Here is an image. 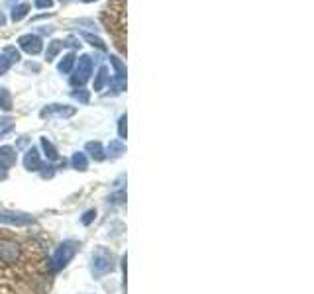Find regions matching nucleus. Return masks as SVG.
Wrapping results in <instances>:
<instances>
[{
	"mask_svg": "<svg viewBox=\"0 0 314 294\" xmlns=\"http://www.w3.org/2000/svg\"><path fill=\"white\" fill-rule=\"evenodd\" d=\"M75 251H77V243L75 241H63L57 251L53 253V259H51V269L59 271L63 267H67V263L75 257Z\"/></svg>",
	"mask_w": 314,
	"mask_h": 294,
	"instance_id": "f257e3e1",
	"label": "nucleus"
},
{
	"mask_svg": "<svg viewBox=\"0 0 314 294\" xmlns=\"http://www.w3.org/2000/svg\"><path fill=\"white\" fill-rule=\"evenodd\" d=\"M112 269H114L112 253L108 249H104V247L94 251V255H92V272H94V277H102V275L110 272Z\"/></svg>",
	"mask_w": 314,
	"mask_h": 294,
	"instance_id": "f03ea898",
	"label": "nucleus"
},
{
	"mask_svg": "<svg viewBox=\"0 0 314 294\" xmlns=\"http://www.w3.org/2000/svg\"><path fill=\"white\" fill-rule=\"evenodd\" d=\"M90 75H92V59H90L89 55H83V57L78 59L75 75L71 76V85L81 87V85H85V83L89 81Z\"/></svg>",
	"mask_w": 314,
	"mask_h": 294,
	"instance_id": "7ed1b4c3",
	"label": "nucleus"
},
{
	"mask_svg": "<svg viewBox=\"0 0 314 294\" xmlns=\"http://www.w3.org/2000/svg\"><path fill=\"white\" fill-rule=\"evenodd\" d=\"M18 44L22 47V51L30 55H37L42 49H44V42H42V37L40 35H35V33H26V35H20L18 37Z\"/></svg>",
	"mask_w": 314,
	"mask_h": 294,
	"instance_id": "20e7f679",
	"label": "nucleus"
},
{
	"mask_svg": "<svg viewBox=\"0 0 314 294\" xmlns=\"http://www.w3.org/2000/svg\"><path fill=\"white\" fill-rule=\"evenodd\" d=\"M0 222L2 224H10V226H28L32 224V216L22 214V212H0Z\"/></svg>",
	"mask_w": 314,
	"mask_h": 294,
	"instance_id": "39448f33",
	"label": "nucleus"
},
{
	"mask_svg": "<svg viewBox=\"0 0 314 294\" xmlns=\"http://www.w3.org/2000/svg\"><path fill=\"white\" fill-rule=\"evenodd\" d=\"M75 114V108H71V106H63V104H51V106H47V108L42 110V116H63V118H69V116H73Z\"/></svg>",
	"mask_w": 314,
	"mask_h": 294,
	"instance_id": "423d86ee",
	"label": "nucleus"
},
{
	"mask_svg": "<svg viewBox=\"0 0 314 294\" xmlns=\"http://www.w3.org/2000/svg\"><path fill=\"white\" fill-rule=\"evenodd\" d=\"M24 167H26L28 171H40V169L44 167V165H42V159H40V153H37L35 147L28 149L26 157H24Z\"/></svg>",
	"mask_w": 314,
	"mask_h": 294,
	"instance_id": "0eeeda50",
	"label": "nucleus"
},
{
	"mask_svg": "<svg viewBox=\"0 0 314 294\" xmlns=\"http://www.w3.org/2000/svg\"><path fill=\"white\" fill-rule=\"evenodd\" d=\"M0 163L4 165V167H12V165L16 163V153H14L12 147H8V145L0 147Z\"/></svg>",
	"mask_w": 314,
	"mask_h": 294,
	"instance_id": "6e6552de",
	"label": "nucleus"
},
{
	"mask_svg": "<svg viewBox=\"0 0 314 294\" xmlns=\"http://www.w3.org/2000/svg\"><path fill=\"white\" fill-rule=\"evenodd\" d=\"M87 151L90 153V157L94 159V161H104V149H102V145L99 142H89L87 143Z\"/></svg>",
	"mask_w": 314,
	"mask_h": 294,
	"instance_id": "1a4fd4ad",
	"label": "nucleus"
},
{
	"mask_svg": "<svg viewBox=\"0 0 314 294\" xmlns=\"http://www.w3.org/2000/svg\"><path fill=\"white\" fill-rule=\"evenodd\" d=\"M61 49H63V42H61V40H53V42H49L47 51H45V59H47V61H53Z\"/></svg>",
	"mask_w": 314,
	"mask_h": 294,
	"instance_id": "9d476101",
	"label": "nucleus"
},
{
	"mask_svg": "<svg viewBox=\"0 0 314 294\" xmlns=\"http://www.w3.org/2000/svg\"><path fill=\"white\" fill-rule=\"evenodd\" d=\"M73 65H75V53H67L63 59H61V63L57 65V69H59V73L69 75V73H71V69H73Z\"/></svg>",
	"mask_w": 314,
	"mask_h": 294,
	"instance_id": "9b49d317",
	"label": "nucleus"
},
{
	"mask_svg": "<svg viewBox=\"0 0 314 294\" xmlns=\"http://www.w3.org/2000/svg\"><path fill=\"white\" fill-rule=\"evenodd\" d=\"M28 12H30V4H28V2H22V4L14 6V10H12V20H14V22H20V20H24V18L28 16Z\"/></svg>",
	"mask_w": 314,
	"mask_h": 294,
	"instance_id": "f8f14e48",
	"label": "nucleus"
},
{
	"mask_svg": "<svg viewBox=\"0 0 314 294\" xmlns=\"http://www.w3.org/2000/svg\"><path fill=\"white\" fill-rule=\"evenodd\" d=\"M110 63H112L114 69H116V81L126 83V65H124L118 57H114V55H110Z\"/></svg>",
	"mask_w": 314,
	"mask_h": 294,
	"instance_id": "ddd939ff",
	"label": "nucleus"
},
{
	"mask_svg": "<svg viewBox=\"0 0 314 294\" xmlns=\"http://www.w3.org/2000/svg\"><path fill=\"white\" fill-rule=\"evenodd\" d=\"M71 165H73V169H77V171H87L89 161H87L85 153H75V155L71 157Z\"/></svg>",
	"mask_w": 314,
	"mask_h": 294,
	"instance_id": "4468645a",
	"label": "nucleus"
},
{
	"mask_svg": "<svg viewBox=\"0 0 314 294\" xmlns=\"http://www.w3.org/2000/svg\"><path fill=\"white\" fill-rule=\"evenodd\" d=\"M106 83H108V69H106V67H101V69H99V75L94 79V90H96V92L102 90Z\"/></svg>",
	"mask_w": 314,
	"mask_h": 294,
	"instance_id": "2eb2a0df",
	"label": "nucleus"
},
{
	"mask_svg": "<svg viewBox=\"0 0 314 294\" xmlns=\"http://www.w3.org/2000/svg\"><path fill=\"white\" fill-rule=\"evenodd\" d=\"M42 147H44V151H45V155H47V159H51V161L59 159V153H57V149L53 147V143L49 142L47 138H42Z\"/></svg>",
	"mask_w": 314,
	"mask_h": 294,
	"instance_id": "dca6fc26",
	"label": "nucleus"
},
{
	"mask_svg": "<svg viewBox=\"0 0 314 294\" xmlns=\"http://www.w3.org/2000/svg\"><path fill=\"white\" fill-rule=\"evenodd\" d=\"M81 35H83L92 47H96V49H101V51H106V44L102 42L101 37H96V35H92V33H89V32H83Z\"/></svg>",
	"mask_w": 314,
	"mask_h": 294,
	"instance_id": "f3484780",
	"label": "nucleus"
},
{
	"mask_svg": "<svg viewBox=\"0 0 314 294\" xmlns=\"http://www.w3.org/2000/svg\"><path fill=\"white\" fill-rule=\"evenodd\" d=\"M0 106L4 110H10L12 108V96H10V92L6 90V88H2L0 87Z\"/></svg>",
	"mask_w": 314,
	"mask_h": 294,
	"instance_id": "a211bd4d",
	"label": "nucleus"
},
{
	"mask_svg": "<svg viewBox=\"0 0 314 294\" xmlns=\"http://www.w3.org/2000/svg\"><path fill=\"white\" fill-rule=\"evenodd\" d=\"M2 55H4L10 63H18V61H20V51H18L16 47H12V45L10 47H6V49L2 51Z\"/></svg>",
	"mask_w": 314,
	"mask_h": 294,
	"instance_id": "6ab92c4d",
	"label": "nucleus"
},
{
	"mask_svg": "<svg viewBox=\"0 0 314 294\" xmlns=\"http://www.w3.org/2000/svg\"><path fill=\"white\" fill-rule=\"evenodd\" d=\"M124 153V143L122 142H110L108 145V155H112V157H120Z\"/></svg>",
	"mask_w": 314,
	"mask_h": 294,
	"instance_id": "aec40b11",
	"label": "nucleus"
},
{
	"mask_svg": "<svg viewBox=\"0 0 314 294\" xmlns=\"http://www.w3.org/2000/svg\"><path fill=\"white\" fill-rule=\"evenodd\" d=\"M73 98H75V100H78L81 104H89L90 94H89V90H85V88H77V90L73 92Z\"/></svg>",
	"mask_w": 314,
	"mask_h": 294,
	"instance_id": "412c9836",
	"label": "nucleus"
},
{
	"mask_svg": "<svg viewBox=\"0 0 314 294\" xmlns=\"http://www.w3.org/2000/svg\"><path fill=\"white\" fill-rule=\"evenodd\" d=\"M12 128H14V122H12L10 118H2V120H0V138L6 135Z\"/></svg>",
	"mask_w": 314,
	"mask_h": 294,
	"instance_id": "4be33fe9",
	"label": "nucleus"
},
{
	"mask_svg": "<svg viewBox=\"0 0 314 294\" xmlns=\"http://www.w3.org/2000/svg\"><path fill=\"white\" fill-rule=\"evenodd\" d=\"M126 122H128L126 116H122L120 122H118V133H120V140H126V133H128V126H126Z\"/></svg>",
	"mask_w": 314,
	"mask_h": 294,
	"instance_id": "5701e85b",
	"label": "nucleus"
},
{
	"mask_svg": "<svg viewBox=\"0 0 314 294\" xmlns=\"http://www.w3.org/2000/svg\"><path fill=\"white\" fill-rule=\"evenodd\" d=\"M10 61H8V59H6V57H4V55L0 53V75H4V73H6V71H8V69H10Z\"/></svg>",
	"mask_w": 314,
	"mask_h": 294,
	"instance_id": "b1692460",
	"label": "nucleus"
},
{
	"mask_svg": "<svg viewBox=\"0 0 314 294\" xmlns=\"http://www.w3.org/2000/svg\"><path fill=\"white\" fill-rule=\"evenodd\" d=\"M35 8H40V10H44V8H51L53 6V0H34Z\"/></svg>",
	"mask_w": 314,
	"mask_h": 294,
	"instance_id": "393cba45",
	"label": "nucleus"
},
{
	"mask_svg": "<svg viewBox=\"0 0 314 294\" xmlns=\"http://www.w3.org/2000/svg\"><path fill=\"white\" fill-rule=\"evenodd\" d=\"M94 218H96V212H94V210H89V212H85V216H83V220H81V222H83L85 226H89Z\"/></svg>",
	"mask_w": 314,
	"mask_h": 294,
	"instance_id": "a878e982",
	"label": "nucleus"
},
{
	"mask_svg": "<svg viewBox=\"0 0 314 294\" xmlns=\"http://www.w3.org/2000/svg\"><path fill=\"white\" fill-rule=\"evenodd\" d=\"M8 177V167H4V165L0 163V181H4Z\"/></svg>",
	"mask_w": 314,
	"mask_h": 294,
	"instance_id": "bb28decb",
	"label": "nucleus"
},
{
	"mask_svg": "<svg viewBox=\"0 0 314 294\" xmlns=\"http://www.w3.org/2000/svg\"><path fill=\"white\" fill-rule=\"evenodd\" d=\"M122 198H126V194H124V192H120V194L112 196V202H116V204H120V202H122Z\"/></svg>",
	"mask_w": 314,
	"mask_h": 294,
	"instance_id": "cd10ccee",
	"label": "nucleus"
},
{
	"mask_svg": "<svg viewBox=\"0 0 314 294\" xmlns=\"http://www.w3.org/2000/svg\"><path fill=\"white\" fill-rule=\"evenodd\" d=\"M4 24H6V20H4V16L0 14V26H4Z\"/></svg>",
	"mask_w": 314,
	"mask_h": 294,
	"instance_id": "c85d7f7f",
	"label": "nucleus"
},
{
	"mask_svg": "<svg viewBox=\"0 0 314 294\" xmlns=\"http://www.w3.org/2000/svg\"><path fill=\"white\" fill-rule=\"evenodd\" d=\"M83 2H87V4H89V2H94V0H83Z\"/></svg>",
	"mask_w": 314,
	"mask_h": 294,
	"instance_id": "c756f323",
	"label": "nucleus"
}]
</instances>
